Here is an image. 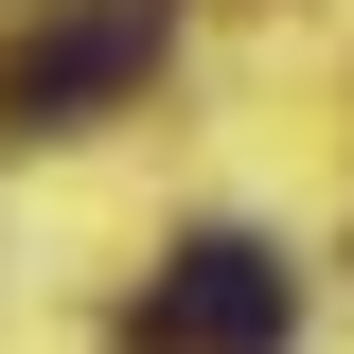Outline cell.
Listing matches in <instances>:
<instances>
[{"label": "cell", "mask_w": 354, "mask_h": 354, "mask_svg": "<svg viewBox=\"0 0 354 354\" xmlns=\"http://www.w3.org/2000/svg\"><path fill=\"white\" fill-rule=\"evenodd\" d=\"M160 36H177V0H53L36 36L0 53V142H53V124H88V106H124V88L160 71Z\"/></svg>", "instance_id": "1"}, {"label": "cell", "mask_w": 354, "mask_h": 354, "mask_svg": "<svg viewBox=\"0 0 354 354\" xmlns=\"http://www.w3.org/2000/svg\"><path fill=\"white\" fill-rule=\"evenodd\" d=\"M283 319H301V266L248 248V230H195L124 301V354H283Z\"/></svg>", "instance_id": "2"}]
</instances>
